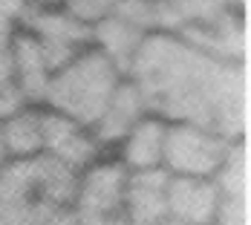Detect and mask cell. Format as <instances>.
<instances>
[{"instance_id": "6da1fadb", "label": "cell", "mask_w": 251, "mask_h": 225, "mask_svg": "<svg viewBox=\"0 0 251 225\" xmlns=\"http://www.w3.org/2000/svg\"><path fill=\"white\" fill-rule=\"evenodd\" d=\"M125 78L136 84L145 110L168 125H197L228 142L246 130L240 61L211 55L171 32H151Z\"/></svg>"}, {"instance_id": "7a4b0ae2", "label": "cell", "mask_w": 251, "mask_h": 225, "mask_svg": "<svg viewBox=\"0 0 251 225\" xmlns=\"http://www.w3.org/2000/svg\"><path fill=\"white\" fill-rule=\"evenodd\" d=\"M78 174L47 153L0 168V225H73Z\"/></svg>"}, {"instance_id": "3957f363", "label": "cell", "mask_w": 251, "mask_h": 225, "mask_svg": "<svg viewBox=\"0 0 251 225\" xmlns=\"http://www.w3.org/2000/svg\"><path fill=\"white\" fill-rule=\"evenodd\" d=\"M122 78L125 75L99 47H87L61 70L52 73L44 104H50V110L78 122L81 127L93 130Z\"/></svg>"}, {"instance_id": "277c9868", "label": "cell", "mask_w": 251, "mask_h": 225, "mask_svg": "<svg viewBox=\"0 0 251 225\" xmlns=\"http://www.w3.org/2000/svg\"><path fill=\"white\" fill-rule=\"evenodd\" d=\"M156 32H171L200 50L237 61L243 52L240 0H151Z\"/></svg>"}, {"instance_id": "5b68a950", "label": "cell", "mask_w": 251, "mask_h": 225, "mask_svg": "<svg viewBox=\"0 0 251 225\" xmlns=\"http://www.w3.org/2000/svg\"><path fill=\"white\" fill-rule=\"evenodd\" d=\"M127 168L119 159H99L78 174L73 225H130L125 205Z\"/></svg>"}, {"instance_id": "8992f818", "label": "cell", "mask_w": 251, "mask_h": 225, "mask_svg": "<svg viewBox=\"0 0 251 225\" xmlns=\"http://www.w3.org/2000/svg\"><path fill=\"white\" fill-rule=\"evenodd\" d=\"M237 142H228L223 136L197 125H168L165 133V153L162 168L171 176H197L214 179L228 162Z\"/></svg>"}, {"instance_id": "52a82bcc", "label": "cell", "mask_w": 251, "mask_h": 225, "mask_svg": "<svg viewBox=\"0 0 251 225\" xmlns=\"http://www.w3.org/2000/svg\"><path fill=\"white\" fill-rule=\"evenodd\" d=\"M93 29V47H99L122 75H127L142 41L156 32V15L151 0H125L119 3L107 18L90 26Z\"/></svg>"}, {"instance_id": "ba28073f", "label": "cell", "mask_w": 251, "mask_h": 225, "mask_svg": "<svg viewBox=\"0 0 251 225\" xmlns=\"http://www.w3.org/2000/svg\"><path fill=\"white\" fill-rule=\"evenodd\" d=\"M21 26L38 41L52 73L61 70L67 61H73L78 52L93 47L90 24L73 18L64 9H32V6H26Z\"/></svg>"}, {"instance_id": "9c48e42d", "label": "cell", "mask_w": 251, "mask_h": 225, "mask_svg": "<svg viewBox=\"0 0 251 225\" xmlns=\"http://www.w3.org/2000/svg\"><path fill=\"white\" fill-rule=\"evenodd\" d=\"M41 127H44V153L61 162L64 168H70L73 174H81L93 162H99L101 145L90 127H81L55 110H41Z\"/></svg>"}, {"instance_id": "30bf717a", "label": "cell", "mask_w": 251, "mask_h": 225, "mask_svg": "<svg viewBox=\"0 0 251 225\" xmlns=\"http://www.w3.org/2000/svg\"><path fill=\"white\" fill-rule=\"evenodd\" d=\"M223 191L217 179L171 176L168 182V220L182 225H211L220 214Z\"/></svg>"}, {"instance_id": "8fae6325", "label": "cell", "mask_w": 251, "mask_h": 225, "mask_svg": "<svg viewBox=\"0 0 251 225\" xmlns=\"http://www.w3.org/2000/svg\"><path fill=\"white\" fill-rule=\"evenodd\" d=\"M168 182L165 168L151 171H127L125 205L130 225H159L168 220Z\"/></svg>"}, {"instance_id": "7c38bea8", "label": "cell", "mask_w": 251, "mask_h": 225, "mask_svg": "<svg viewBox=\"0 0 251 225\" xmlns=\"http://www.w3.org/2000/svg\"><path fill=\"white\" fill-rule=\"evenodd\" d=\"M12 64H15V84L24 104H44L47 96V84L52 78V70L44 58V52L38 47V41L26 32L24 26H18L15 32V47H12Z\"/></svg>"}, {"instance_id": "4fadbf2b", "label": "cell", "mask_w": 251, "mask_h": 225, "mask_svg": "<svg viewBox=\"0 0 251 225\" xmlns=\"http://www.w3.org/2000/svg\"><path fill=\"white\" fill-rule=\"evenodd\" d=\"M142 116H148V110H145V101L139 96L136 84L130 78H122L113 99L107 101V107L101 113L99 125L93 127V136L99 139L101 148L104 145H119Z\"/></svg>"}, {"instance_id": "5bb4252c", "label": "cell", "mask_w": 251, "mask_h": 225, "mask_svg": "<svg viewBox=\"0 0 251 225\" xmlns=\"http://www.w3.org/2000/svg\"><path fill=\"white\" fill-rule=\"evenodd\" d=\"M165 133H168V122H162L159 116H142L133 130L127 133L122 145V165L127 171H151V168H162V153H165Z\"/></svg>"}, {"instance_id": "9a60e30c", "label": "cell", "mask_w": 251, "mask_h": 225, "mask_svg": "<svg viewBox=\"0 0 251 225\" xmlns=\"http://www.w3.org/2000/svg\"><path fill=\"white\" fill-rule=\"evenodd\" d=\"M24 12L26 0H0V119L24 107L18 84H15V64H12L15 32L21 26Z\"/></svg>"}, {"instance_id": "2e32d148", "label": "cell", "mask_w": 251, "mask_h": 225, "mask_svg": "<svg viewBox=\"0 0 251 225\" xmlns=\"http://www.w3.org/2000/svg\"><path fill=\"white\" fill-rule=\"evenodd\" d=\"M0 142L6 150V159H29L44 153V127L38 107H18L15 113L0 119Z\"/></svg>"}, {"instance_id": "e0dca14e", "label": "cell", "mask_w": 251, "mask_h": 225, "mask_svg": "<svg viewBox=\"0 0 251 225\" xmlns=\"http://www.w3.org/2000/svg\"><path fill=\"white\" fill-rule=\"evenodd\" d=\"M119 3H125V0H64V12H70L73 18L93 26L96 21L107 18Z\"/></svg>"}, {"instance_id": "ac0fdd59", "label": "cell", "mask_w": 251, "mask_h": 225, "mask_svg": "<svg viewBox=\"0 0 251 225\" xmlns=\"http://www.w3.org/2000/svg\"><path fill=\"white\" fill-rule=\"evenodd\" d=\"M32 9H64V0H26Z\"/></svg>"}, {"instance_id": "d6986e66", "label": "cell", "mask_w": 251, "mask_h": 225, "mask_svg": "<svg viewBox=\"0 0 251 225\" xmlns=\"http://www.w3.org/2000/svg\"><path fill=\"white\" fill-rule=\"evenodd\" d=\"M6 165V150H3V142H0V168Z\"/></svg>"}, {"instance_id": "ffe728a7", "label": "cell", "mask_w": 251, "mask_h": 225, "mask_svg": "<svg viewBox=\"0 0 251 225\" xmlns=\"http://www.w3.org/2000/svg\"><path fill=\"white\" fill-rule=\"evenodd\" d=\"M159 225H182V223H176V220H165V223H159Z\"/></svg>"}]
</instances>
